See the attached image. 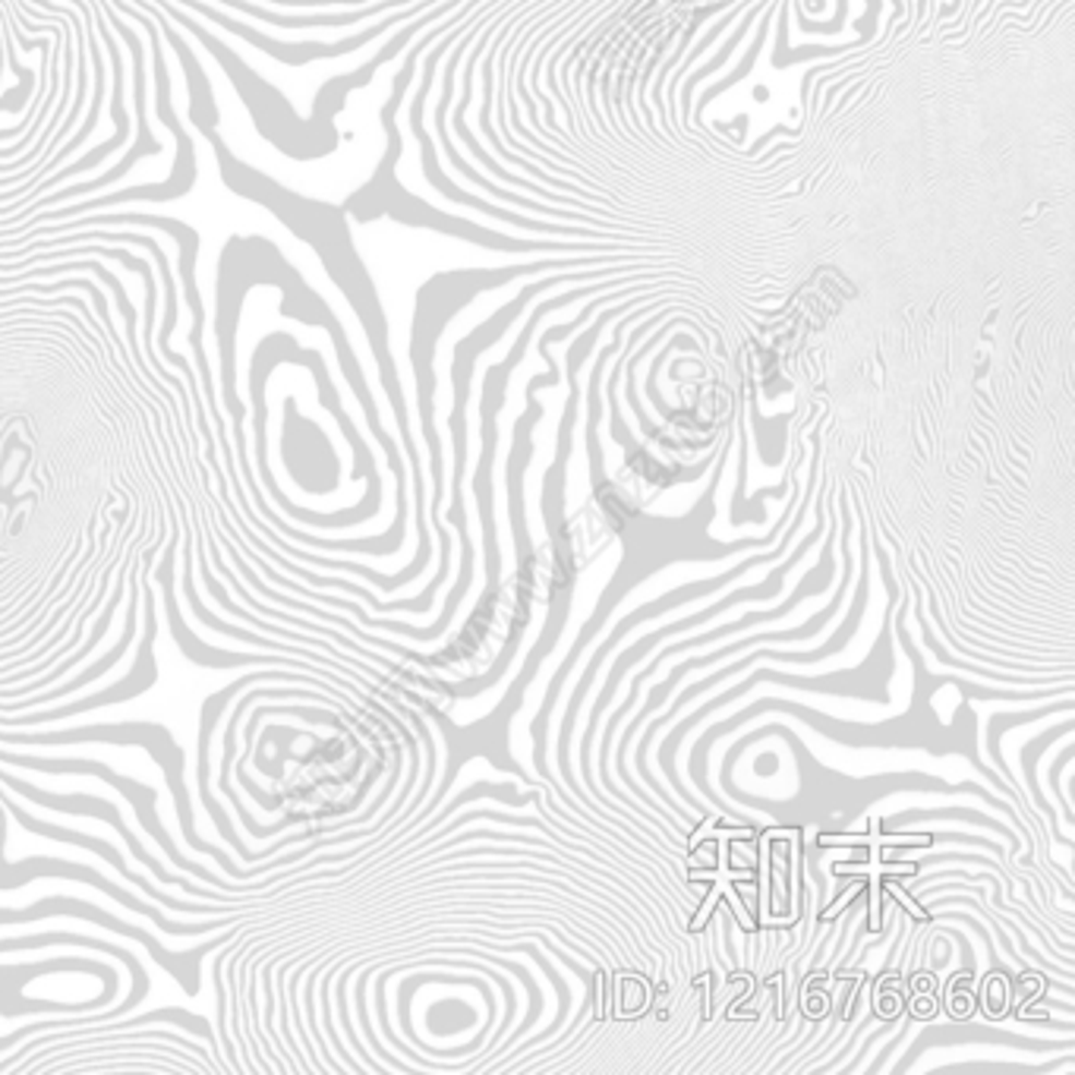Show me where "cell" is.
Here are the masks:
<instances>
[{"mask_svg": "<svg viewBox=\"0 0 1075 1075\" xmlns=\"http://www.w3.org/2000/svg\"><path fill=\"white\" fill-rule=\"evenodd\" d=\"M105 1070H127V1063H105ZM130 1070H165V1066H145V1063H130ZM170 1073V1070H165Z\"/></svg>", "mask_w": 1075, "mask_h": 1075, "instance_id": "1", "label": "cell"}]
</instances>
